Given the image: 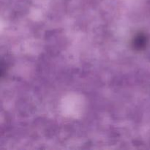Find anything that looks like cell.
Wrapping results in <instances>:
<instances>
[{
  "instance_id": "6da1fadb",
  "label": "cell",
  "mask_w": 150,
  "mask_h": 150,
  "mask_svg": "<svg viewBox=\"0 0 150 150\" xmlns=\"http://www.w3.org/2000/svg\"><path fill=\"white\" fill-rule=\"evenodd\" d=\"M147 39L146 35L142 33H139L134 37L132 41L133 47L136 50H142L146 45Z\"/></svg>"
}]
</instances>
